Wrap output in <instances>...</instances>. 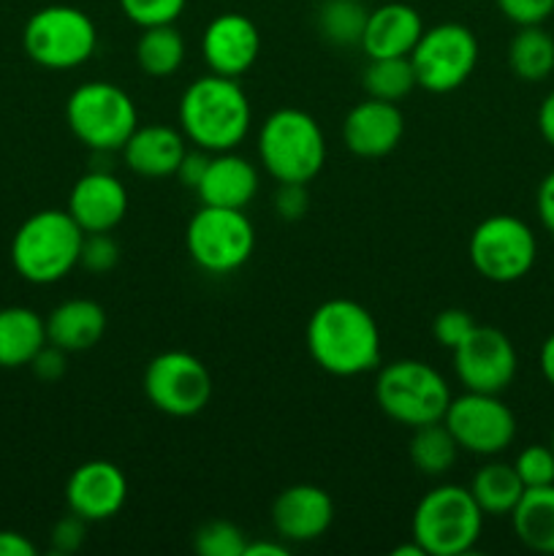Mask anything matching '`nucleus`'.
<instances>
[{"mask_svg":"<svg viewBox=\"0 0 554 556\" xmlns=\"http://www.w3.org/2000/svg\"><path fill=\"white\" fill-rule=\"evenodd\" d=\"M310 358L335 378H358L380 367V329L356 299L320 302L307 320Z\"/></svg>","mask_w":554,"mask_h":556,"instance_id":"1","label":"nucleus"},{"mask_svg":"<svg viewBox=\"0 0 554 556\" xmlns=\"http://www.w3.org/2000/svg\"><path fill=\"white\" fill-rule=\"evenodd\" d=\"M177 114L185 139L206 152H228L242 144L253 123V109L239 81L217 74L190 81Z\"/></svg>","mask_w":554,"mask_h":556,"instance_id":"2","label":"nucleus"},{"mask_svg":"<svg viewBox=\"0 0 554 556\" xmlns=\"http://www.w3.org/2000/svg\"><path fill=\"white\" fill-rule=\"evenodd\" d=\"M85 231L68 210H41L27 217L11 239V264L22 280L52 286L79 266Z\"/></svg>","mask_w":554,"mask_h":556,"instance_id":"3","label":"nucleus"},{"mask_svg":"<svg viewBox=\"0 0 554 556\" xmlns=\"http://www.w3.org/2000/svg\"><path fill=\"white\" fill-rule=\"evenodd\" d=\"M259 157L277 182H313L326 163V139L318 119L302 109H277L261 123Z\"/></svg>","mask_w":554,"mask_h":556,"instance_id":"4","label":"nucleus"},{"mask_svg":"<svg viewBox=\"0 0 554 556\" xmlns=\"http://www.w3.org/2000/svg\"><path fill=\"white\" fill-rule=\"evenodd\" d=\"M375 402L380 413L402 427L443 421L451 405V386L443 375L418 358H396L380 367L375 378Z\"/></svg>","mask_w":554,"mask_h":556,"instance_id":"5","label":"nucleus"},{"mask_svg":"<svg viewBox=\"0 0 554 556\" xmlns=\"http://www.w3.org/2000/svg\"><path fill=\"white\" fill-rule=\"evenodd\" d=\"M483 510L470 489L443 483L418 500L411 521V538L427 556H459L473 552L481 538Z\"/></svg>","mask_w":554,"mask_h":556,"instance_id":"6","label":"nucleus"},{"mask_svg":"<svg viewBox=\"0 0 554 556\" xmlns=\"http://www.w3.org/2000/svg\"><path fill=\"white\" fill-rule=\"evenodd\" d=\"M65 123L92 152H117L139 125V112L123 87L85 81L65 101Z\"/></svg>","mask_w":554,"mask_h":556,"instance_id":"7","label":"nucleus"},{"mask_svg":"<svg viewBox=\"0 0 554 556\" xmlns=\"http://www.w3.org/2000/svg\"><path fill=\"white\" fill-rule=\"evenodd\" d=\"M22 47H25L27 58L41 68H79L92 58L98 47L96 22L76 5H43L25 22Z\"/></svg>","mask_w":554,"mask_h":556,"instance_id":"8","label":"nucleus"},{"mask_svg":"<svg viewBox=\"0 0 554 556\" xmlns=\"http://www.w3.org/2000/svg\"><path fill=\"white\" fill-rule=\"evenodd\" d=\"M185 248L206 275H231L253 255L255 228L244 210L201 204L185 228Z\"/></svg>","mask_w":554,"mask_h":556,"instance_id":"9","label":"nucleus"},{"mask_svg":"<svg viewBox=\"0 0 554 556\" xmlns=\"http://www.w3.org/2000/svg\"><path fill=\"white\" fill-rule=\"evenodd\" d=\"M467 255L483 280L508 286L530 275L538 258V239L521 217L492 215L473 228Z\"/></svg>","mask_w":554,"mask_h":556,"instance_id":"10","label":"nucleus"},{"mask_svg":"<svg viewBox=\"0 0 554 556\" xmlns=\"http://www.w3.org/2000/svg\"><path fill=\"white\" fill-rule=\"evenodd\" d=\"M411 63L421 90L435 92V96L459 90L478 65L476 33L459 22L424 27L421 38L411 52Z\"/></svg>","mask_w":554,"mask_h":556,"instance_id":"11","label":"nucleus"},{"mask_svg":"<svg viewBox=\"0 0 554 556\" xmlns=\"http://www.w3.org/2000/svg\"><path fill=\"white\" fill-rule=\"evenodd\" d=\"M144 394L155 410L172 418H193L210 405L212 375L199 356L188 351H163L147 364Z\"/></svg>","mask_w":554,"mask_h":556,"instance_id":"12","label":"nucleus"},{"mask_svg":"<svg viewBox=\"0 0 554 556\" xmlns=\"http://www.w3.org/2000/svg\"><path fill=\"white\" fill-rule=\"evenodd\" d=\"M443 424L454 434L459 451L473 456L503 454L516 438V416L500 394L465 391L462 396H451Z\"/></svg>","mask_w":554,"mask_h":556,"instance_id":"13","label":"nucleus"},{"mask_svg":"<svg viewBox=\"0 0 554 556\" xmlns=\"http://www.w3.org/2000/svg\"><path fill=\"white\" fill-rule=\"evenodd\" d=\"M519 358L508 334L494 326H478L454 348V372L465 391L503 394L516 378Z\"/></svg>","mask_w":554,"mask_h":556,"instance_id":"14","label":"nucleus"},{"mask_svg":"<svg viewBox=\"0 0 554 556\" xmlns=\"http://www.w3.org/2000/svg\"><path fill=\"white\" fill-rule=\"evenodd\" d=\"M259 52V27L250 16L237 14V11L217 14L201 33V58H204L210 74L237 79L253 68Z\"/></svg>","mask_w":554,"mask_h":556,"instance_id":"15","label":"nucleus"},{"mask_svg":"<svg viewBox=\"0 0 554 556\" xmlns=\"http://www.w3.org/2000/svg\"><path fill=\"white\" fill-rule=\"evenodd\" d=\"M128 500V478L114 462L92 459L76 467L65 483L71 514L85 521H106L123 510Z\"/></svg>","mask_w":554,"mask_h":556,"instance_id":"16","label":"nucleus"},{"mask_svg":"<svg viewBox=\"0 0 554 556\" xmlns=\"http://www.w3.org/2000/svg\"><path fill=\"white\" fill-rule=\"evenodd\" d=\"M335 503L315 483H293L272 503V527L286 543H313L331 527Z\"/></svg>","mask_w":554,"mask_h":556,"instance_id":"17","label":"nucleus"},{"mask_svg":"<svg viewBox=\"0 0 554 556\" xmlns=\"http://www.w3.org/2000/svg\"><path fill=\"white\" fill-rule=\"evenodd\" d=\"M405 136V117L391 101H358L342 119V141L356 157H386Z\"/></svg>","mask_w":554,"mask_h":556,"instance_id":"18","label":"nucleus"},{"mask_svg":"<svg viewBox=\"0 0 554 556\" xmlns=\"http://www.w3.org/2000/svg\"><path fill=\"white\" fill-rule=\"evenodd\" d=\"M128 190L112 172L92 168L81 174L68 193V215L85 233L112 231L125 220Z\"/></svg>","mask_w":554,"mask_h":556,"instance_id":"19","label":"nucleus"},{"mask_svg":"<svg viewBox=\"0 0 554 556\" xmlns=\"http://www.w3.org/2000/svg\"><path fill=\"white\" fill-rule=\"evenodd\" d=\"M125 166L144 179H166L174 177L188 152V139L182 130L172 125H136L134 134L123 144Z\"/></svg>","mask_w":554,"mask_h":556,"instance_id":"20","label":"nucleus"},{"mask_svg":"<svg viewBox=\"0 0 554 556\" xmlns=\"http://www.w3.org/2000/svg\"><path fill=\"white\" fill-rule=\"evenodd\" d=\"M424 33L418 11L407 3H383L369 11L362 36L367 58H411Z\"/></svg>","mask_w":554,"mask_h":556,"instance_id":"21","label":"nucleus"},{"mask_svg":"<svg viewBox=\"0 0 554 556\" xmlns=\"http://www.w3.org/2000/svg\"><path fill=\"white\" fill-rule=\"evenodd\" d=\"M196 193L206 206L244 210L259 193V172L248 157L237 155L234 150L212 152L210 166Z\"/></svg>","mask_w":554,"mask_h":556,"instance_id":"22","label":"nucleus"},{"mask_svg":"<svg viewBox=\"0 0 554 556\" xmlns=\"http://www.w3.org/2000/svg\"><path fill=\"white\" fill-rule=\"evenodd\" d=\"M106 309L92 299H68L58 304L47 318V340L65 353L96 348L106 334Z\"/></svg>","mask_w":554,"mask_h":556,"instance_id":"23","label":"nucleus"},{"mask_svg":"<svg viewBox=\"0 0 554 556\" xmlns=\"http://www.w3.org/2000/svg\"><path fill=\"white\" fill-rule=\"evenodd\" d=\"M47 320L30 307L0 309V367H30L36 353L47 345Z\"/></svg>","mask_w":554,"mask_h":556,"instance_id":"24","label":"nucleus"},{"mask_svg":"<svg viewBox=\"0 0 554 556\" xmlns=\"http://www.w3.org/2000/svg\"><path fill=\"white\" fill-rule=\"evenodd\" d=\"M514 532L530 552L554 554V483L525 489L511 514Z\"/></svg>","mask_w":554,"mask_h":556,"instance_id":"25","label":"nucleus"},{"mask_svg":"<svg viewBox=\"0 0 554 556\" xmlns=\"http://www.w3.org/2000/svg\"><path fill=\"white\" fill-rule=\"evenodd\" d=\"M470 494L483 510V516H511L525 494V483L516 476L514 465L489 462L473 476Z\"/></svg>","mask_w":554,"mask_h":556,"instance_id":"26","label":"nucleus"},{"mask_svg":"<svg viewBox=\"0 0 554 556\" xmlns=\"http://www.w3.org/2000/svg\"><path fill=\"white\" fill-rule=\"evenodd\" d=\"M508 68L521 81H543L554 71V36L541 25L519 27L508 43Z\"/></svg>","mask_w":554,"mask_h":556,"instance_id":"27","label":"nucleus"},{"mask_svg":"<svg viewBox=\"0 0 554 556\" xmlns=\"http://www.w3.org/2000/svg\"><path fill=\"white\" fill-rule=\"evenodd\" d=\"M136 63L147 76L177 74L179 65L185 63V38L174 25L141 27V36L136 41Z\"/></svg>","mask_w":554,"mask_h":556,"instance_id":"28","label":"nucleus"},{"mask_svg":"<svg viewBox=\"0 0 554 556\" xmlns=\"http://www.w3.org/2000/svg\"><path fill=\"white\" fill-rule=\"evenodd\" d=\"M369 9L362 0H324L315 14L320 38L331 47H362Z\"/></svg>","mask_w":554,"mask_h":556,"instance_id":"29","label":"nucleus"},{"mask_svg":"<svg viewBox=\"0 0 554 556\" xmlns=\"http://www.w3.org/2000/svg\"><path fill=\"white\" fill-rule=\"evenodd\" d=\"M411 462L421 476H443L456 462L459 445L443 421L424 424L413 429L411 438Z\"/></svg>","mask_w":554,"mask_h":556,"instance_id":"30","label":"nucleus"},{"mask_svg":"<svg viewBox=\"0 0 554 556\" xmlns=\"http://www.w3.org/2000/svg\"><path fill=\"white\" fill-rule=\"evenodd\" d=\"M362 87L378 101H402L418 87L411 58H369L362 74Z\"/></svg>","mask_w":554,"mask_h":556,"instance_id":"31","label":"nucleus"},{"mask_svg":"<svg viewBox=\"0 0 554 556\" xmlns=\"http://www.w3.org/2000/svg\"><path fill=\"white\" fill-rule=\"evenodd\" d=\"M193 548L199 556H244L248 538L231 521H206L196 530Z\"/></svg>","mask_w":554,"mask_h":556,"instance_id":"32","label":"nucleus"},{"mask_svg":"<svg viewBox=\"0 0 554 556\" xmlns=\"http://www.w3.org/2000/svg\"><path fill=\"white\" fill-rule=\"evenodd\" d=\"M123 14L139 27L174 25L188 0H117Z\"/></svg>","mask_w":554,"mask_h":556,"instance_id":"33","label":"nucleus"},{"mask_svg":"<svg viewBox=\"0 0 554 556\" xmlns=\"http://www.w3.org/2000/svg\"><path fill=\"white\" fill-rule=\"evenodd\" d=\"M516 476L521 478L525 489L549 486L554 483V451L552 445H527L519 451L514 462Z\"/></svg>","mask_w":554,"mask_h":556,"instance_id":"34","label":"nucleus"},{"mask_svg":"<svg viewBox=\"0 0 554 556\" xmlns=\"http://www.w3.org/2000/svg\"><path fill=\"white\" fill-rule=\"evenodd\" d=\"M119 261V248L112 239V233H85V242H81L79 253V266H85L90 275H109V271L117 266Z\"/></svg>","mask_w":554,"mask_h":556,"instance_id":"35","label":"nucleus"},{"mask_svg":"<svg viewBox=\"0 0 554 556\" xmlns=\"http://www.w3.org/2000/svg\"><path fill=\"white\" fill-rule=\"evenodd\" d=\"M473 329H476V318H473L467 309H459V307L443 309V313L435 315L432 320L435 340H438L440 348H449V351H454V348L459 345Z\"/></svg>","mask_w":554,"mask_h":556,"instance_id":"36","label":"nucleus"},{"mask_svg":"<svg viewBox=\"0 0 554 556\" xmlns=\"http://www.w3.org/2000/svg\"><path fill=\"white\" fill-rule=\"evenodd\" d=\"M500 14L516 27L543 25L549 16H554V0H494Z\"/></svg>","mask_w":554,"mask_h":556,"instance_id":"37","label":"nucleus"},{"mask_svg":"<svg viewBox=\"0 0 554 556\" xmlns=\"http://www.w3.org/2000/svg\"><path fill=\"white\" fill-rule=\"evenodd\" d=\"M280 188L275 190V212L282 217V220H299V217L307 215L310 210V193L307 185L299 182H277Z\"/></svg>","mask_w":554,"mask_h":556,"instance_id":"38","label":"nucleus"},{"mask_svg":"<svg viewBox=\"0 0 554 556\" xmlns=\"http://www.w3.org/2000/svg\"><path fill=\"white\" fill-rule=\"evenodd\" d=\"M85 535H87V521L81 519V516L68 514L65 519H60L58 525L52 527V535H49V541H52V552L76 554L81 548V543H85Z\"/></svg>","mask_w":554,"mask_h":556,"instance_id":"39","label":"nucleus"},{"mask_svg":"<svg viewBox=\"0 0 554 556\" xmlns=\"http://www.w3.org/2000/svg\"><path fill=\"white\" fill-rule=\"evenodd\" d=\"M65 356H68V353H65L63 348L47 342V345H43L41 351L36 353V358L30 362L33 375H36L38 380H43V383H54V380L63 378L65 369H68V362H65Z\"/></svg>","mask_w":554,"mask_h":556,"instance_id":"40","label":"nucleus"},{"mask_svg":"<svg viewBox=\"0 0 554 556\" xmlns=\"http://www.w3.org/2000/svg\"><path fill=\"white\" fill-rule=\"evenodd\" d=\"M210 157H212V152L201 150V147H196V150H188V152H185L182 163H179V168H177V174H174V177L182 182V188L196 190L201 185V179H204L206 166H210Z\"/></svg>","mask_w":554,"mask_h":556,"instance_id":"41","label":"nucleus"},{"mask_svg":"<svg viewBox=\"0 0 554 556\" xmlns=\"http://www.w3.org/2000/svg\"><path fill=\"white\" fill-rule=\"evenodd\" d=\"M536 210L541 217V226L554 237V172H549L541 179L536 190Z\"/></svg>","mask_w":554,"mask_h":556,"instance_id":"42","label":"nucleus"},{"mask_svg":"<svg viewBox=\"0 0 554 556\" xmlns=\"http://www.w3.org/2000/svg\"><path fill=\"white\" fill-rule=\"evenodd\" d=\"M0 556H36V546L22 532L0 530Z\"/></svg>","mask_w":554,"mask_h":556,"instance_id":"43","label":"nucleus"},{"mask_svg":"<svg viewBox=\"0 0 554 556\" xmlns=\"http://www.w3.org/2000/svg\"><path fill=\"white\" fill-rule=\"evenodd\" d=\"M538 130H541L543 141L554 147V90L543 98L541 109H538Z\"/></svg>","mask_w":554,"mask_h":556,"instance_id":"44","label":"nucleus"},{"mask_svg":"<svg viewBox=\"0 0 554 556\" xmlns=\"http://www.w3.org/2000/svg\"><path fill=\"white\" fill-rule=\"evenodd\" d=\"M538 367H541L543 380L554 389V334H549L546 340H543L541 353H538Z\"/></svg>","mask_w":554,"mask_h":556,"instance_id":"45","label":"nucleus"},{"mask_svg":"<svg viewBox=\"0 0 554 556\" xmlns=\"http://www.w3.org/2000/svg\"><path fill=\"white\" fill-rule=\"evenodd\" d=\"M244 556H288V546L286 541H248Z\"/></svg>","mask_w":554,"mask_h":556,"instance_id":"46","label":"nucleus"},{"mask_svg":"<svg viewBox=\"0 0 554 556\" xmlns=\"http://www.w3.org/2000/svg\"><path fill=\"white\" fill-rule=\"evenodd\" d=\"M391 556H427V554H424V548L413 541V543H402V546H396L394 552H391Z\"/></svg>","mask_w":554,"mask_h":556,"instance_id":"47","label":"nucleus"},{"mask_svg":"<svg viewBox=\"0 0 554 556\" xmlns=\"http://www.w3.org/2000/svg\"><path fill=\"white\" fill-rule=\"evenodd\" d=\"M549 445H552V451H554V432H552V443H549Z\"/></svg>","mask_w":554,"mask_h":556,"instance_id":"48","label":"nucleus"}]
</instances>
